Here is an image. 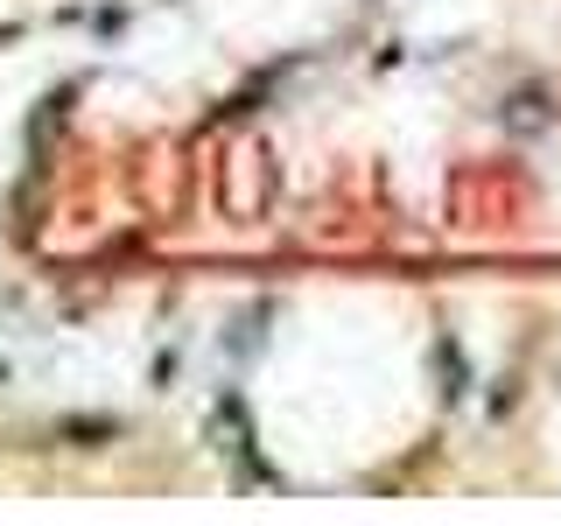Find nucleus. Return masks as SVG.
<instances>
[{
  "mask_svg": "<svg viewBox=\"0 0 561 526\" xmlns=\"http://www.w3.org/2000/svg\"><path fill=\"white\" fill-rule=\"evenodd\" d=\"M540 119H548V113H540V92H519L513 99V127H540Z\"/></svg>",
  "mask_w": 561,
  "mask_h": 526,
  "instance_id": "obj_1",
  "label": "nucleus"
}]
</instances>
